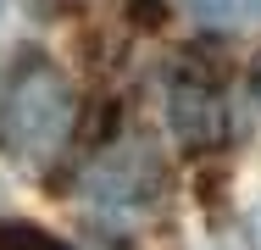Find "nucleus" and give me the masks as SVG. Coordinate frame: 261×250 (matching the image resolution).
<instances>
[{
	"label": "nucleus",
	"mask_w": 261,
	"mask_h": 250,
	"mask_svg": "<svg viewBox=\"0 0 261 250\" xmlns=\"http://www.w3.org/2000/svg\"><path fill=\"white\" fill-rule=\"evenodd\" d=\"M78 100L72 84L56 72L45 56H28L0 78V150L22 161L28 172H45L72 139Z\"/></svg>",
	"instance_id": "obj_1"
},
{
	"label": "nucleus",
	"mask_w": 261,
	"mask_h": 250,
	"mask_svg": "<svg viewBox=\"0 0 261 250\" xmlns=\"http://www.w3.org/2000/svg\"><path fill=\"white\" fill-rule=\"evenodd\" d=\"M84 189H89V200H95L100 211L134 217V211L156 206V195H161V161L150 156V145H145V139L117 145V150H106L100 161L89 167Z\"/></svg>",
	"instance_id": "obj_2"
},
{
	"label": "nucleus",
	"mask_w": 261,
	"mask_h": 250,
	"mask_svg": "<svg viewBox=\"0 0 261 250\" xmlns=\"http://www.w3.org/2000/svg\"><path fill=\"white\" fill-rule=\"evenodd\" d=\"M167 111H172V134L184 145H217L222 128H228V111H222V84L206 72H178L167 84Z\"/></svg>",
	"instance_id": "obj_3"
},
{
	"label": "nucleus",
	"mask_w": 261,
	"mask_h": 250,
	"mask_svg": "<svg viewBox=\"0 0 261 250\" xmlns=\"http://www.w3.org/2000/svg\"><path fill=\"white\" fill-rule=\"evenodd\" d=\"M206 28H250L261 17V0H184Z\"/></svg>",
	"instance_id": "obj_4"
},
{
	"label": "nucleus",
	"mask_w": 261,
	"mask_h": 250,
	"mask_svg": "<svg viewBox=\"0 0 261 250\" xmlns=\"http://www.w3.org/2000/svg\"><path fill=\"white\" fill-rule=\"evenodd\" d=\"M0 250H67L50 234H34V228H0Z\"/></svg>",
	"instance_id": "obj_5"
},
{
	"label": "nucleus",
	"mask_w": 261,
	"mask_h": 250,
	"mask_svg": "<svg viewBox=\"0 0 261 250\" xmlns=\"http://www.w3.org/2000/svg\"><path fill=\"white\" fill-rule=\"evenodd\" d=\"M250 228H256V250H261V211H256V217H250Z\"/></svg>",
	"instance_id": "obj_6"
},
{
	"label": "nucleus",
	"mask_w": 261,
	"mask_h": 250,
	"mask_svg": "<svg viewBox=\"0 0 261 250\" xmlns=\"http://www.w3.org/2000/svg\"><path fill=\"white\" fill-rule=\"evenodd\" d=\"M256 100H261V56H256Z\"/></svg>",
	"instance_id": "obj_7"
}]
</instances>
